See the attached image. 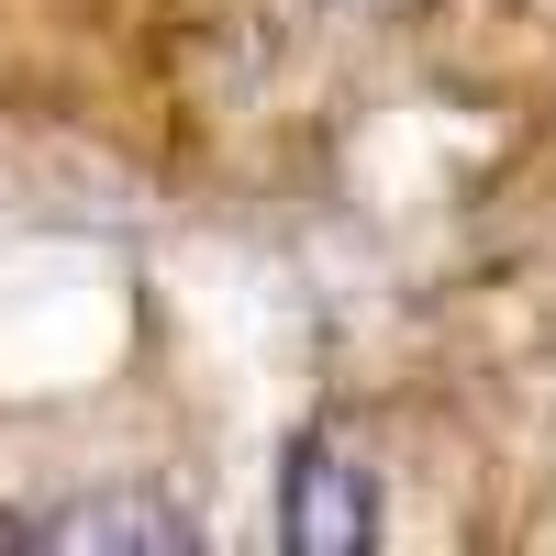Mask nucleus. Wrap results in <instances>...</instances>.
<instances>
[{"instance_id":"1","label":"nucleus","mask_w":556,"mask_h":556,"mask_svg":"<svg viewBox=\"0 0 556 556\" xmlns=\"http://www.w3.org/2000/svg\"><path fill=\"white\" fill-rule=\"evenodd\" d=\"M278 534H290L301 556H356V545H379V490H367V468L345 445H301L290 456V490H278Z\"/></svg>"},{"instance_id":"2","label":"nucleus","mask_w":556,"mask_h":556,"mask_svg":"<svg viewBox=\"0 0 556 556\" xmlns=\"http://www.w3.org/2000/svg\"><path fill=\"white\" fill-rule=\"evenodd\" d=\"M34 545H190V523H178V513H156V501H78V513L67 523H45Z\"/></svg>"},{"instance_id":"3","label":"nucleus","mask_w":556,"mask_h":556,"mask_svg":"<svg viewBox=\"0 0 556 556\" xmlns=\"http://www.w3.org/2000/svg\"><path fill=\"white\" fill-rule=\"evenodd\" d=\"M356 12H401V0H356Z\"/></svg>"}]
</instances>
